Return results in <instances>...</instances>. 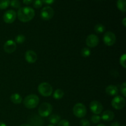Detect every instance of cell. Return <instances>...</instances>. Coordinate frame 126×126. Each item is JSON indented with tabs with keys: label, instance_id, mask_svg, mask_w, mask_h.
Here are the masks:
<instances>
[{
	"label": "cell",
	"instance_id": "4316f807",
	"mask_svg": "<svg viewBox=\"0 0 126 126\" xmlns=\"http://www.w3.org/2000/svg\"><path fill=\"white\" fill-rule=\"evenodd\" d=\"M101 120V117L100 116L97 115V114H94L91 117V121L94 124H97L99 123Z\"/></svg>",
	"mask_w": 126,
	"mask_h": 126
},
{
	"label": "cell",
	"instance_id": "603a6c76",
	"mask_svg": "<svg viewBox=\"0 0 126 126\" xmlns=\"http://www.w3.org/2000/svg\"><path fill=\"white\" fill-rule=\"evenodd\" d=\"M10 5L12 7L15 9H19L20 8L21 4L19 0H11L10 1Z\"/></svg>",
	"mask_w": 126,
	"mask_h": 126
},
{
	"label": "cell",
	"instance_id": "ac0fdd59",
	"mask_svg": "<svg viewBox=\"0 0 126 126\" xmlns=\"http://www.w3.org/2000/svg\"><path fill=\"white\" fill-rule=\"evenodd\" d=\"M61 119V118H60V116L59 114H52L49 118V122L50 123V124H57L59 123V121Z\"/></svg>",
	"mask_w": 126,
	"mask_h": 126
},
{
	"label": "cell",
	"instance_id": "7a4b0ae2",
	"mask_svg": "<svg viewBox=\"0 0 126 126\" xmlns=\"http://www.w3.org/2000/svg\"><path fill=\"white\" fill-rule=\"evenodd\" d=\"M39 103V98L35 94H30L26 96L23 100V104L28 109H34L36 108Z\"/></svg>",
	"mask_w": 126,
	"mask_h": 126
},
{
	"label": "cell",
	"instance_id": "ffe728a7",
	"mask_svg": "<svg viewBox=\"0 0 126 126\" xmlns=\"http://www.w3.org/2000/svg\"><path fill=\"white\" fill-rule=\"evenodd\" d=\"M63 96H64L63 91L62 90L60 89L55 90L54 94H53V97H54L55 100L61 99V98H63Z\"/></svg>",
	"mask_w": 126,
	"mask_h": 126
},
{
	"label": "cell",
	"instance_id": "d6986e66",
	"mask_svg": "<svg viewBox=\"0 0 126 126\" xmlns=\"http://www.w3.org/2000/svg\"><path fill=\"white\" fill-rule=\"evenodd\" d=\"M117 7L119 11L123 12H125L126 11V0H118L117 1Z\"/></svg>",
	"mask_w": 126,
	"mask_h": 126
},
{
	"label": "cell",
	"instance_id": "f1b7e54d",
	"mask_svg": "<svg viewBox=\"0 0 126 126\" xmlns=\"http://www.w3.org/2000/svg\"><path fill=\"white\" fill-rule=\"evenodd\" d=\"M57 126H70V124L68 121L66 120V119H63V120H60L59 121Z\"/></svg>",
	"mask_w": 126,
	"mask_h": 126
},
{
	"label": "cell",
	"instance_id": "83f0119b",
	"mask_svg": "<svg viewBox=\"0 0 126 126\" xmlns=\"http://www.w3.org/2000/svg\"><path fill=\"white\" fill-rule=\"evenodd\" d=\"M43 2L41 0H35L33 2V6L36 9H39L43 6Z\"/></svg>",
	"mask_w": 126,
	"mask_h": 126
},
{
	"label": "cell",
	"instance_id": "4fadbf2b",
	"mask_svg": "<svg viewBox=\"0 0 126 126\" xmlns=\"http://www.w3.org/2000/svg\"><path fill=\"white\" fill-rule=\"evenodd\" d=\"M17 48V44L16 42L14 41L13 40H7L4 44V50L7 54H12Z\"/></svg>",
	"mask_w": 126,
	"mask_h": 126
},
{
	"label": "cell",
	"instance_id": "f35d334b",
	"mask_svg": "<svg viewBox=\"0 0 126 126\" xmlns=\"http://www.w3.org/2000/svg\"><path fill=\"white\" fill-rule=\"evenodd\" d=\"M47 126H54V125H53V124H49V125H48Z\"/></svg>",
	"mask_w": 126,
	"mask_h": 126
},
{
	"label": "cell",
	"instance_id": "f546056e",
	"mask_svg": "<svg viewBox=\"0 0 126 126\" xmlns=\"http://www.w3.org/2000/svg\"><path fill=\"white\" fill-rule=\"evenodd\" d=\"M121 92L124 97H126V83L125 82H123L121 86Z\"/></svg>",
	"mask_w": 126,
	"mask_h": 126
},
{
	"label": "cell",
	"instance_id": "d6a6232c",
	"mask_svg": "<svg viewBox=\"0 0 126 126\" xmlns=\"http://www.w3.org/2000/svg\"><path fill=\"white\" fill-rule=\"evenodd\" d=\"M33 0H23V2L24 4L25 5H28V4H30L33 2Z\"/></svg>",
	"mask_w": 126,
	"mask_h": 126
},
{
	"label": "cell",
	"instance_id": "1f68e13d",
	"mask_svg": "<svg viewBox=\"0 0 126 126\" xmlns=\"http://www.w3.org/2000/svg\"><path fill=\"white\" fill-rule=\"evenodd\" d=\"M43 3L46 4H52L55 1V0H41Z\"/></svg>",
	"mask_w": 126,
	"mask_h": 126
},
{
	"label": "cell",
	"instance_id": "7402d4cb",
	"mask_svg": "<svg viewBox=\"0 0 126 126\" xmlns=\"http://www.w3.org/2000/svg\"><path fill=\"white\" fill-rule=\"evenodd\" d=\"M10 0H0V9H6L9 6Z\"/></svg>",
	"mask_w": 126,
	"mask_h": 126
},
{
	"label": "cell",
	"instance_id": "74e56055",
	"mask_svg": "<svg viewBox=\"0 0 126 126\" xmlns=\"http://www.w3.org/2000/svg\"><path fill=\"white\" fill-rule=\"evenodd\" d=\"M106 126L105 125H104V124H98V126Z\"/></svg>",
	"mask_w": 126,
	"mask_h": 126
},
{
	"label": "cell",
	"instance_id": "52a82bcc",
	"mask_svg": "<svg viewBox=\"0 0 126 126\" xmlns=\"http://www.w3.org/2000/svg\"><path fill=\"white\" fill-rule=\"evenodd\" d=\"M41 17L44 20H49L54 16V11L52 7L50 6H46L43 7L41 11Z\"/></svg>",
	"mask_w": 126,
	"mask_h": 126
},
{
	"label": "cell",
	"instance_id": "30bf717a",
	"mask_svg": "<svg viewBox=\"0 0 126 126\" xmlns=\"http://www.w3.org/2000/svg\"><path fill=\"white\" fill-rule=\"evenodd\" d=\"M89 107L91 111L94 114H97V115H98V114H101L102 113L103 108L102 103L97 100H94L91 102V103H90Z\"/></svg>",
	"mask_w": 126,
	"mask_h": 126
},
{
	"label": "cell",
	"instance_id": "60d3db41",
	"mask_svg": "<svg viewBox=\"0 0 126 126\" xmlns=\"http://www.w3.org/2000/svg\"><path fill=\"white\" fill-rule=\"evenodd\" d=\"M77 1H80V0H77Z\"/></svg>",
	"mask_w": 126,
	"mask_h": 126
},
{
	"label": "cell",
	"instance_id": "8992f818",
	"mask_svg": "<svg viewBox=\"0 0 126 126\" xmlns=\"http://www.w3.org/2000/svg\"><path fill=\"white\" fill-rule=\"evenodd\" d=\"M111 105L116 110H122L126 105V100L124 97L121 95L116 96L111 101Z\"/></svg>",
	"mask_w": 126,
	"mask_h": 126
},
{
	"label": "cell",
	"instance_id": "2e32d148",
	"mask_svg": "<svg viewBox=\"0 0 126 126\" xmlns=\"http://www.w3.org/2000/svg\"><path fill=\"white\" fill-rule=\"evenodd\" d=\"M106 93L111 96H115L118 94V89L114 85H109L105 89Z\"/></svg>",
	"mask_w": 126,
	"mask_h": 126
},
{
	"label": "cell",
	"instance_id": "44dd1931",
	"mask_svg": "<svg viewBox=\"0 0 126 126\" xmlns=\"http://www.w3.org/2000/svg\"><path fill=\"white\" fill-rule=\"evenodd\" d=\"M94 30L97 33H102L105 31V27L102 23H98L95 26Z\"/></svg>",
	"mask_w": 126,
	"mask_h": 126
},
{
	"label": "cell",
	"instance_id": "ba28073f",
	"mask_svg": "<svg viewBox=\"0 0 126 126\" xmlns=\"http://www.w3.org/2000/svg\"><path fill=\"white\" fill-rule=\"evenodd\" d=\"M116 41V37L115 34L111 32H107L103 36V42L105 44L108 46H111L115 44Z\"/></svg>",
	"mask_w": 126,
	"mask_h": 126
},
{
	"label": "cell",
	"instance_id": "3957f363",
	"mask_svg": "<svg viewBox=\"0 0 126 126\" xmlns=\"http://www.w3.org/2000/svg\"><path fill=\"white\" fill-rule=\"evenodd\" d=\"M38 90L39 93L43 97H49L52 94V87L48 82H44L41 83L38 86Z\"/></svg>",
	"mask_w": 126,
	"mask_h": 126
},
{
	"label": "cell",
	"instance_id": "d590c367",
	"mask_svg": "<svg viewBox=\"0 0 126 126\" xmlns=\"http://www.w3.org/2000/svg\"><path fill=\"white\" fill-rule=\"evenodd\" d=\"M0 126H7V125L3 122H0Z\"/></svg>",
	"mask_w": 126,
	"mask_h": 126
},
{
	"label": "cell",
	"instance_id": "cb8c5ba5",
	"mask_svg": "<svg viewBox=\"0 0 126 126\" xmlns=\"http://www.w3.org/2000/svg\"><path fill=\"white\" fill-rule=\"evenodd\" d=\"M81 55L84 57H88L89 56L91 55V50L88 47H84L83 49L81 50Z\"/></svg>",
	"mask_w": 126,
	"mask_h": 126
},
{
	"label": "cell",
	"instance_id": "ab89813d",
	"mask_svg": "<svg viewBox=\"0 0 126 126\" xmlns=\"http://www.w3.org/2000/svg\"><path fill=\"white\" fill-rule=\"evenodd\" d=\"M124 126V125H123V126Z\"/></svg>",
	"mask_w": 126,
	"mask_h": 126
},
{
	"label": "cell",
	"instance_id": "277c9868",
	"mask_svg": "<svg viewBox=\"0 0 126 126\" xmlns=\"http://www.w3.org/2000/svg\"><path fill=\"white\" fill-rule=\"evenodd\" d=\"M52 111V106L47 102H44L38 108V114L42 118L47 117Z\"/></svg>",
	"mask_w": 126,
	"mask_h": 126
},
{
	"label": "cell",
	"instance_id": "e575fe53",
	"mask_svg": "<svg viewBox=\"0 0 126 126\" xmlns=\"http://www.w3.org/2000/svg\"><path fill=\"white\" fill-rule=\"evenodd\" d=\"M123 25L124 26V27H126V17H124V18H123Z\"/></svg>",
	"mask_w": 126,
	"mask_h": 126
},
{
	"label": "cell",
	"instance_id": "8fae6325",
	"mask_svg": "<svg viewBox=\"0 0 126 126\" xmlns=\"http://www.w3.org/2000/svg\"><path fill=\"white\" fill-rule=\"evenodd\" d=\"M86 43L89 47H95L99 44V38L96 34H91L86 38Z\"/></svg>",
	"mask_w": 126,
	"mask_h": 126
},
{
	"label": "cell",
	"instance_id": "8d00e7d4",
	"mask_svg": "<svg viewBox=\"0 0 126 126\" xmlns=\"http://www.w3.org/2000/svg\"><path fill=\"white\" fill-rule=\"evenodd\" d=\"M20 126H32L31 125H30L29 124H23L22 125H20Z\"/></svg>",
	"mask_w": 126,
	"mask_h": 126
},
{
	"label": "cell",
	"instance_id": "9a60e30c",
	"mask_svg": "<svg viewBox=\"0 0 126 126\" xmlns=\"http://www.w3.org/2000/svg\"><path fill=\"white\" fill-rule=\"evenodd\" d=\"M114 113L110 110H107L102 113L101 119H103L105 121H111L114 119Z\"/></svg>",
	"mask_w": 126,
	"mask_h": 126
},
{
	"label": "cell",
	"instance_id": "484cf974",
	"mask_svg": "<svg viewBox=\"0 0 126 126\" xmlns=\"http://www.w3.org/2000/svg\"><path fill=\"white\" fill-rule=\"evenodd\" d=\"M126 54H123V55L121 56L120 60H119V62H120L121 65L124 68H126Z\"/></svg>",
	"mask_w": 126,
	"mask_h": 126
},
{
	"label": "cell",
	"instance_id": "d4e9b609",
	"mask_svg": "<svg viewBox=\"0 0 126 126\" xmlns=\"http://www.w3.org/2000/svg\"><path fill=\"white\" fill-rule=\"evenodd\" d=\"M25 36L23 34H18L15 38V41H16V43L17 44H22L24 43L25 41Z\"/></svg>",
	"mask_w": 126,
	"mask_h": 126
},
{
	"label": "cell",
	"instance_id": "7c38bea8",
	"mask_svg": "<svg viewBox=\"0 0 126 126\" xmlns=\"http://www.w3.org/2000/svg\"><path fill=\"white\" fill-rule=\"evenodd\" d=\"M30 123V125L32 126H44V121L40 116H38L36 114L32 116L28 119Z\"/></svg>",
	"mask_w": 126,
	"mask_h": 126
},
{
	"label": "cell",
	"instance_id": "9c48e42d",
	"mask_svg": "<svg viewBox=\"0 0 126 126\" xmlns=\"http://www.w3.org/2000/svg\"><path fill=\"white\" fill-rule=\"evenodd\" d=\"M17 13L14 10H8L3 15V20L5 23L11 24L16 19Z\"/></svg>",
	"mask_w": 126,
	"mask_h": 126
},
{
	"label": "cell",
	"instance_id": "e0dca14e",
	"mask_svg": "<svg viewBox=\"0 0 126 126\" xmlns=\"http://www.w3.org/2000/svg\"><path fill=\"white\" fill-rule=\"evenodd\" d=\"M11 100L14 104H20L22 102V97L18 94L14 93L11 95Z\"/></svg>",
	"mask_w": 126,
	"mask_h": 126
},
{
	"label": "cell",
	"instance_id": "5b68a950",
	"mask_svg": "<svg viewBox=\"0 0 126 126\" xmlns=\"http://www.w3.org/2000/svg\"><path fill=\"white\" fill-rule=\"evenodd\" d=\"M73 112L74 115L78 118H84L87 113L86 106L81 103H78L73 107Z\"/></svg>",
	"mask_w": 126,
	"mask_h": 126
},
{
	"label": "cell",
	"instance_id": "836d02e7",
	"mask_svg": "<svg viewBox=\"0 0 126 126\" xmlns=\"http://www.w3.org/2000/svg\"><path fill=\"white\" fill-rule=\"evenodd\" d=\"M111 126H121L120 124L118 122H114V123H112Z\"/></svg>",
	"mask_w": 126,
	"mask_h": 126
},
{
	"label": "cell",
	"instance_id": "5bb4252c",
	"mask_svg": "<svg viewBox=\"0 0 126 126\" xmlns=\"http://www.w3.org/2000/svg\"><path fill=\"white\" fill-rule=\"evenodd\" d=\"M26 61L29 63H34L38 59L36 53L32 50H28L26 52L25 55Z\"/></svg>",
	"mask_w": 126,
	"mask_h": 126
},
{
	"label": "cell",
	"instance_id": "4dcf8cb0",
	"mask_svg": "<svg viewBox=\"0 0 126 126\" xmlns=\"http://www.w3.org/2000/svg\"><path fill=\"white\" fill-rule=\"evenodd\" d=\"M80 125L81 126H91V123L87 119H82L80 121Z\"/></svg>",
	"mask_w": 126,
	"mask_h": 126
},
{
	"label": "cell",
	"instance_id": "6da1fadb",
	"mask_svg": "<svg viewBox=\"0 0 126 126\" xmlns=\"http://www.w3.org/2000/svg\"><path fill=\"white\" fill-rule=\"evenodd\" d=\"M35 16V12L33 8L30 7H20L18 9L17 13L18 19L22 22H28L32 20Z\"/></svg>",
	"mask_w": 126,
	"mask_h": 126
}]
</instances>
